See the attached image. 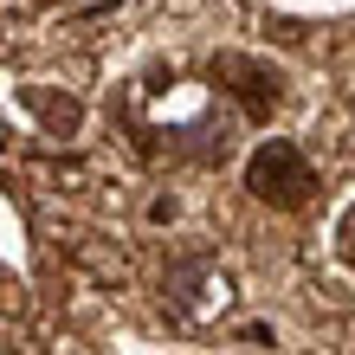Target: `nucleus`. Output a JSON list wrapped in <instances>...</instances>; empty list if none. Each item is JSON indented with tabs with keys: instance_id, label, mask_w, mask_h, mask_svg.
Masks as SVG:
<instances>
[{
	"instance_id": "nucleus-1",
	"label": "nucleus",
	"mask_w": 355,
	"mask_h": 355,
	"mask_svg": "<svg viewBox=\"0 0 355 355\" xmlns=\"http://www.w3.org/2000/svg\"><path fill=\"white\" fill-rule=\"evenodd\" d=\"M245 187H252V200L265 207H304L310 194H317V175H310V162L297 142H265V149L245 162Z\"/></svg>"
},
{
	"instance_id": "nucleus-2",
	"label": "nucleus",
	"mask_w": 355,
	"mask_h": 355,
	"mask_svg": "<svg viewBox=\"0 0 355 355\" xmlns=\"http://www.w3.org/2000/svg\"><path fill=\"white\" fill-rule=\"evenodd\" d=\"M214 78L239 97V110H245V116H271V110H278V97H284L278 71H271V65H259V58H239V52L214 58Z\"/></svg>"
},
{
	"instance_id": "nucleus-3",
	"label": "nucleus",
	"mask_w": 355,
	"mask_h": 355,
	"mask_svg": "<svg viewBox=\"0 0 355 355\" xmlns=\"http://www.w3.org/2000/svg\"><path fill=\"white\" fill-rule=\"evenodd\" d=\"M336 245H343V259L355 265V207H349V214H343V226H336Z\"/></svg>"
}]
</instances>
